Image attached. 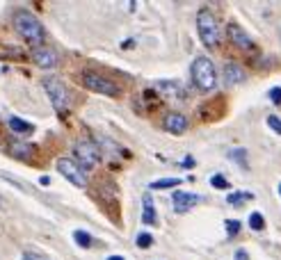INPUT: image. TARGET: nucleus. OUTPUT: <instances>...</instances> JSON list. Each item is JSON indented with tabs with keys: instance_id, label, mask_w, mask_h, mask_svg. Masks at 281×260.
<instances>
[{
	"instance_id": "f257e3e1",
	"label": "nucleus",
	"mask_w": 281,
	"mask_h": 260,
	"mask_svg": "<svg viewBox=\"0 0 281 260\" xmlns=\"http://www.w3.org/2000/svg\"><path fill=\"white\" fill-rule=\"evenodd\" d=\"M14 30L18 32L23 39H28L35 48L44 44V39H46L44 25H41L32 14H28V12H18V14L14 16Z\"/></svg>"
},
{
	"instance_id": "f03ea898",
	"label": "nucleus",
	"mask_w": 281,
	"mask_h": 260,
	"mask_svg": "<svg viewBox=\"0 0 281 260\" xmlns=\"http://www.w3.org/2000/svg\"><path fill=\"white\" fill-rule=\"evenodd\" d=\"M192 80H194V85H197L201 91L215 89L217 75H215L213 62L208 60V57H197V60L192 62Z\"/></svg>"
},
{
	"instance_id": "7ed1b4c3",
	"label": "nucleus",
	"mask_w": 281,
	"mask_h": 260,
	"mask_svg": "<svg viewBox=\"0 0 281 260\" xmlns=\"http://www.w3.org/2000/svg\"><path fill=\"white\" fill-rule=\"evenodd\" d=\"M197 28H199V37H201L204 46H208V48H217V46H220V28H217L215 16L211 14L208 9H201V12H199Z\"/></svg>"
},
{
	"instance_id": "20e7f679",
	"label": "nucleus",
	"mask_w": 281,
	"mask_h": 260,
	"mask_svg": "<svg viewBox=\"0 0 281 260\" xmlns=\"http://www.w3.org/2000/svg\"><path fill=\"white\" fill-rule=\"evenodd\" d=\"M44 89L48 91V96H51V101H53V107L57 112H64L69 110V91L67 87L62 85V80H57V78H44Z\"/></svg>"
},
{
	"instance_id": "39448f33",
	"label": "nucleus",
	"mask_w": 281,
	"mask_h": 260,
	"mask_svg": "<svg viewBox=\"0 0 281 260\" xmlns=\"http://www.w3.org/2000/svg\"><path fill=\"white\" fill-rule=\"evenodd\" d=\"M83 82H85V87H87V89L96 91V94L119 96V87H117L112 80H107V78H103V75H99V73H91V71H87V73L83 75Z\"/></svg>"
},
{
	"instance_id": "423d86ee",
	"label": "nucleus",
	"mask_w": 281,
	"mask_h": 260,
	"mask_svg": "<svg viewBox=\"0 0 281 260\" xmlns=\"http://www.w3.org/2000/svg\"><path fill=\"white\" fill-rule=\"evenodd\" d=\"M55 167H57V171H60L64 178L71 180V183H73L76 187H85V185H87V176H85L83 167H80L78 162L69 160V157H60Z\"/></svg>"
},
{
	"instance_id": "0eeeda50",
	"label": "nucleus",
	"mask_w": 281,
	"mask_h": 260,
	"mask_svg": "<svg viewBox=\"0 0 281 260\" xmlns=\"http://www.w3.org/2000/svg\"><path fill=\"white\" fill-rule=\"evenodd\" d=\"M76 157L78 164H83V169H91L94 164L99 162V151L89 141H78L76 144Z\"/></svg>"
},
{
	"instance_id": "6e6552de",
	"label": "nucleus",
	"mask_w": 281,
	"mask_h": 260,
	"mask_svg": "<svg viewBox=\"0 0 281 260\" xmlns=\"http://www.w3.org/2000/svg\"><path fill=\"white\" fill-rule=\"evenodd\" d=\"M199 203V196L192 192H176L172 196V206H174V212L183 215V212H190L194 206Z\"/></svg>"
},
{
	"instance_id": "1a4fd4ad",
	"label": "nucleus",
	"mask_w": 281,
	"mask_h": 260,
	"mask_svg": "<svg viewBox=\"0 0 281 260\" xmlns=\"http://www.w3.org/2000/svg\"><path fill=\"white\" fill-rule=\"evenodd\" d=\"M32 62L41 69H53L55 64H57V55H55V51H51V48L37 46V48H32Z\"/></svg>"
},
{
	"instance_id": "9d476101",
	"label": "nucleus",
	"mask_w": 281,
	"mask_h": 260,
	"mask_svg": "<svg viewBox=\"0 0 281 260\" xmlns=\"http://www.w3.org/2000/svg\"><path fill=\"white\" fill-rule=\"evenodd\" d=\"M228 39H231L238 48H243V51H254V41L249 39V35H247L240 25H236V23L228 25Z\"/></svg>"
},
{
	"instance_id": "9b49d317",
	"label": "nucleus",
	"mask_w": 281,
	"mask_h": 260,
	"mask_svg": "<svg viewBox=\"0 0 281 260\" xmlns=\"http://www.w3.org/2000/svg\"><path fill=\"white\" fill-rule=\"evenodd\" d=\"M165 130L172 135H183L188 130V119L183 114H178V112H172V114L165 117Z\"/></svg>"
},
{
	"instance_id": "f8f14e48",
	"label": "nucleus",
	"mask_w": 281,
	"mask_h": 260,
	"mask_svg": "<svg viewBox=\"0 0 281 260\" xmlns=\"http://www.w3.org/2000/svg\"><path fill=\"white\" fill-rule=\"evenodd\" d=\"M35 144H25V141H9V156L18 157V160H32L35 157Z\"/></svg>"
},
{
	"instance_id": "ddd939ff",
	"label": "nucleus",
	"mask_w": 281,
	"mask_h": 260,
	"mask_svg": "<svg viewBox=\"0 0 281 260\" xmlns=\"http://www.w3.org/2000/svg\"><path fill=\"white\" fill-rule=\"evenodd\" d=\"M243 80H245V71L238 67V64L228 62L227 67H224V82L231 87V85H240Z\"/></svg>"
},
{
	"instance_id": "4468645a",
	"label": "nucleus",
	"mask_w": 281,
	"mask_h": 260,
	"mask_svg": "<svg viewBox=\"0 0 281 260\" xmlns=\"http://www.w3.org/2000/svg\"><path fill=\"white\" fill-rule=\"evenodd\" d=\"M7 126H9V130H14V133H18V135L32 133V123L18 119V117H9V119H7Z\"/></svg>"
},
{
	"instance_id": "2eb2a0df",
	"label": "nucleus",
	"mask_w": 281,
	"mask_h": 260,
	"mask_svg": "<svg viewBox=\"0 0 281 260\" xmlns=\"http://www.w3.org/2000/svg\"><path fill=\"white\" fill-rule=\"evenodd\" d=\"M142 222H144V224H156V208H153L151 196H144V212H142Z\"/></svg>"
},
{
	"instance_id": "dca6fc26",
	"label": "nucleus",
	"mask_w": 281,
	"mask_h": 260,
	"mask_svg": "<svg viewBox=\"0 0 281 260\" xmlns=\"http://www.w3.org/2000/svg\"><path fill=\"white\" fill-rule=\"evenodd\" d=\"M249 199H254V194H249V192H233L227 196L228 206H243L245 201H249Z\"/></svg>"
},
{
	"instance_id": "f3484780",
	"label": "nucleus",
	"mask_w": 281,
	"mask_h": 260,
	"mask_svg": "<svg viewBox=\"0 0 281 260\" xmlns=\"http://www.w3.org/2000/svg\"><path fill=\"white\" fill-rule=\"evenodd\" d=\"M183 180L181 178H162V180H153L151 183V190H169V187H176L181 185Z\"/></svg>"
},
{
	"instance_id": "a211bd4d",
	"label": "nucleus",
	"mask_w": 281,
	"mask_h": 260,
	"mask_svg": "<svg viewBox=\"0 0 281 260\" xmlns=\"http://www.w3.org/2000/svg\"><path fill=\"white\" fill-rule=\"evenodd\" d=\"M73 240H76V244L83 246V249L91 246V235L87 233V230H76V233H73Z\"/></svg>"
},
{
	"instance_id": "6ab92c4d",
	"label": "nucleus",
	"mask_w": 281,
	"mask_h": 260,
	"mask_svg": "<svg viewBox=\"0 0 281 260\" xmlns=\"http://www.w3.org/2000/svg\"><path fill=\"white\" fill-rule=\"evenodd\" d=\"M249 226L254 230H263V228H265V219H263V215H261V212H251V215H249Z\"/></svg>"
},
{
	"instance_id": "aec40b11",
	"label": "nucleus",
	"mask_w": 281,
	"mask_h": 260,
	"mask_svg": "<svg viewBox=\"0 0 281 260\" xmlns=\"http://www.w3.org/2000/svg\"><path fill=\"white\" fill-rule=\"evenodd\" d=\"M211 185L215 187V190H227L228 187V180L222 176V173H215L213 178H211Z\"/></svg>"
},
{
	"instance_id": "412c9836",
	"label": "nucleus",
	"mask_w": 281,
	"mask_h": 260,
	"mask_svg": "<svg viewBox=\"0 0 281 260\" xmlns=\"http://www.w3.org/2000/svg\"><path fill=\"white\" fill-rule=\"evenodd\" d=\"M151 244H153V235H149V233H140L137 235V246L140 249H149Z\"/></svg>"
},
{
	"instance_id": "4be33fe9",
	"label": "nucleus",
	"mask_w": 281,
	"mask_h": 260,
	"mask_svg": "<svg viewBox=\"0 0 281 260\" xmlns=\"http://www.w3.org/2000/svg\"><path fill=\"white\" fill-rule=\"evenodd\" d=\"M224 226H227L228 235H238V230H240V222H238V219H228Z\"/></svg>"
},
{
	"instance_id": "5701e85b",
	"label": "nucleus",
	"mask_w": 281,
	"mask_h": 260,
	"mask_svg": "<svg viewBox=\"0 0 281 260\" xmlns=\"http://www.w3.org/2000/svg\"><path fill=\"white\" fill-rule=\"evenodd\" d=\"M267 126L272 128L274 133H279V135H281V119H279V117L270 114V117H267Z\"/></svg>"
},
{
	"instance_id": "b1692460",
	"label": "nucleus",
	"mask_w": 281,
	"mask_h": 260,
	"mask_svg": "<svg viewBox=\"0 0 281 260\" xmlns=\"http://www.w3.org/2000/svg\"><path fill=\"white\" fill-rule=\"evenodd\" d=\"M231 157H236V160H240V164H243V167H247V156H245V151H243V149L231 151Z\"/></svg>"
},
{
	"instance_id": "393cba45",
	"label": "nucleus",
	"mask_w": 281,
	"mask_h": 260,
	"mask_svg": "<svg viewBox=\"0 0 281 260\" xmlns=\"http://www.w3.org/2000/svg\"><path fill=\"white\" fill-rule=\"evenodd\" d=\"M270 98H272V103L281 105V87H274V89L270 91Z\"/></svg>"
},
{
	"instance_id": "a878e982",
	"label": "nucleus",
	"mask_w": 281,
	"mask_h": 260,
	"mask_svg": "<svg viewBox=\"0 0 281 260\" xmlns=\"http://www.w3.org/2000/svg\"><path fill=\"white\" fill-rule=\"evenodd\" d=\"M181 167H183V169H192V167H194V157L185 156V157H183V162H181Z\"/></svg>"
},
{
	"instance_id": "bb28decb",
	"label": "nucleus",
	"mask_w": 281,
	"mask_h": 260,
	"mask_svg": "<svg viewBox=\"0 0 281 260\" xmlns=\"http://www.w3.org/2000/svg\"><path fill=\"white\" fill-rule=\"evenodd\" d=\"M233 260H249V253L245 251V249H238L236 256H233Z\"/></svg>"
},
{
	"instance_id": "cd10ccee",
	"label": "nucleus",
	"mask_w": 281,
	"mask_h": 260,
	"mask_svg": "<svg viewBox=\"0 0 281 260\" xmlns=\"http://www.w3.org/2000/svg\"><path fill=\"white\" fill-rule=\"evenodd\" d=\"M48 183H51V178H48V176H41V178H39V185H48Z\"/></svg>"
},
{
	"instance_id": "c85d7f7f",
	"label": "nucleus",
	"mask_w": 281,
	"mask_h": 260,
	"mask_svg": "<svg viewBox=\"0 0 281 260\" xmlns=\"http://www.w3.org/2000/svg\"><path fill=\"white\" fill-rule=\"evenodd\" d=\"M107 260H123V258H122V256H110Z\"/></svg>"
},
{
	"instance_id": "c756f323",
	"label": "nucleus",
	"mask_w": 281,
	"mask_h": 260,
	"mask_svg": "<svg viewBox=\"0 0 281 260\" xmlns=\"http://www.w3.org/2000/svg\"><path fill=\"white\" fill-rule=\"evenodd\" d=\"M279 194H281V185H279Z\"/></svg>"
}]
</instances>
